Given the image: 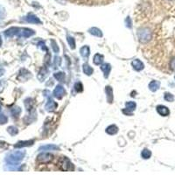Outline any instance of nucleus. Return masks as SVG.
Listing matches in <instances>:
<instances>
[{
    "label": "nucleus",
    "instance_id": "nucleus-21",
    "mask_svg": "<svg viewBox=\"0 0 175 175\" xmlns=\"http://www.w3.org/2000/svg\"><path fill=\"white\" fill-rule=\"evenodd\" d=\"M89 33L94 36H96V37H102V31L100 29H98L97 27H92L89 30Z\"/></svg>",
    "mask_w": 175,
    "mask_h": 175
},
{
    "label": "nucleus",
    "instance_id": "nucleus-20",
    "mask_svg": "<svg viewBox=\"0 0 175 175\" xmlns=\"http://www.w3.org/2000/svg\"><path fill=\"white\" fill-rule=\"evenodd\" d=\"M117 131H118V128H117L116 125H114V124H112V125H109L107 129H106V133L109 134V135H114V134H117Z\"/></svg>",
    "mask_w": 175,
    "mask_h": 175
},
{
    "label": "nucleus",
    "instance_id": "nucleus-5",
    "mask_svg": "<svg viewBox=\"0 0 175 175\" xmlns=\"http://www.w3.org/2000/svg\"><path fill=\"white\" fill-rule=\"evenodd\" d=\"M53 155L51 153H40V155L37 157V162H39L40 164H46V163H49L53 159Z\"/></svg>",
    "mask_w": 175,
    "mask_h": 175
},
{
    "label": "nucleus",
    "instance_id": "nucleus-9",
    "mask_svg": "<svg viewBox=\"0 0 175 175\" xmlns=\"http://www.w3.org/2000/svg\"><path fill=\"white\" fill-rule=\"evenodd\" d=\"M157 112L162 117H167L170 114L169 109L164 105H158L157 107Z\"/></svg>",
    "mask_w": 175,
    "mask_h": 175
},
{
    "label": "nucleus",
    "instance_id": "nucleus-31",
    "mask_svg": "<svg viewBox=\"0 0 175 175\" xmlns=\"http://www.w3.org/2000/svg\"><path fill=\"white\" fill-rule=\"evenodd\" d=\"M74 89H75L76 92H82V91L83 90V86H82V84L81 82H76L74 84Z\"/></svg>",
    "mask_w": 175,
    "mask_h": 175
},
{
    "label": "nucleus",
    "instance_id": "nucleus-36",
    "mask_svg": "<svg viewBox=\"0 0 175 175\" xmlns=\"http://www.w3.org/2000/svg\"><path fill=\"white\" fill-rule=\"evenodd\" d=\"M38 46H39V47H40L43 51L45 50L46 52H47V48H46V44L43 42V41H40V42H39V44H38Z\"/></svg>",
    "mask_w": 175,
    "mask_h": 175
},
{
    "label": "nucleus",
    "instance_id": "nucleus-28",
    "mask_svg": "<svg viewBox=\"0 0 175 175\" xmlns=\"http://www.w3.org/2000/svg\"><path fill=\"white\" fill-rule=\"evenodd\" d=\"M33 105H34V102H33V99L31 98H27L25 100V106L27 110H30L32 108H33Z\"/></svg>",
    "mask_w": 175,
    "mask_h": 175
},
{
    "label": "nucleus",
    "instance_id": "nucleus-39",
    "mask_svg": "<svg viewBox=\"0 0 175 175\" xmlns=\"http://www.w3.org/2000/svg\"><path fill=\"white\" fill-rule=\"evenodd\" d=\"M3 87H4V82H0V92L3 89Z\"/></svg>",
    "mask_w": 175,
    "mask_h": 175
},
{
    "label": "nucleus",
    "instance_id": "nucleus-10",
    "mask_svg": "<svg viewBox=\"0 0 175 175\" xmlns=\"http://www.w3.org/2000/svg\"><path fill=\"white\" fill-rule=\"evenodd\" d=\"M25 20L28 23H33V24H40L41 21L40 20V18L35 16L34 14H28L26 17H25Z\"/></svg>",
    "mask_w": 175,
    "mask_h": 175
},
{
    "label": "nucleus",
    "instance_id": "nucleus-37",
    "mask_svg": "<svg viewBox=\"0 0 175 175\" xmlns=\"http://www.w3.org/2000/svg\"><path fill=\"white\" fill-rule=\"evenodd\" d=\"M170 66H171V68H172L173 70H174L175 71V58H173V59L171 61Z\"/></svg>",
    "mask_w": 175,
    "mask_h": 175
},
{
    "label": "nucleus",
    "instance_id": "nucleus-23",
    "mask_svg": "<svg viewBox=\"0 0 175 175\" xmlns=\"http://www.w3.org/2000/svg\"><path fill=\"white\" fill-rule=\"evenodd\" d=\"M93 62H94V63L96 65H100L103 62V56L101 55V54H95V56H94Z\"/></svg>",
    "mask_w": 175,
    "mask_h": 175
},
{
    "label": "nucleus",
    "instance_id": "nucleus-17",
    "mask_svg": "<svg viewBox=\"0 0 175 175\" xmlns=\"http://www.w3.org/2000/svg\"><path fill=\"white\" fill-rule=\"evenodd\" d=\"M18 27H11V28L7 29L6 32H5V35L6 37H13V36H16L18 32Z\"/></svg>",
    "mask_w": 175,
    "mask_h": 175
},
{
    "label": "nucleus",
    "instance_id": "nucleus-2",
    "mask_svg": "<svg viewBox=\"0 0 175 175\" xmlns=\"http://www.w3.org/2000/svg\"><path fill=\"white\" fill-rule=\"evenodd\" d=\"M137 37L142 43H147L149 40L152 39V32L150 31V29L146 28H141L138 30L137 32Z\"/></svg>",
    "mask_w": 175,
    "mask_h": 175
},
{
    "label": "nucleus",
    "instance_id": "nucleus-27",
    "mask_svg": "<svg viewBox=\"0 0 175 175\" xmlns=\"http://www.w3.org/2000/svg\"><path fill=\"white\" fill-rule=\"evenodd\" d=\"M7 131H8V133L11 136L17 135L18 132L17 127H15V126H9V127L7 128Z\"/></svg>",
    "mask_w": 175,
    "mask_h": 175
},
{
    "label": "nucleus",
    "instance_id": "nucleus-1",
    "mask_svg": "<svg viewBox=\"0 0 175 175\" xmlns=\"http://www.w3.org/2000/svg\"><path fill=\"white\" fill-rule=\"evenodd\" d=\"M26 155L25 151H15L7 155L6 160L7 163H18L21 161Z\"/></svg>",
    "mask_w": 175,
    "mask_h": 175
},
{
    "label": "nucleus",
    "instance_id": "nucleus-13",
    "mask_svg": "<svg viewBox=\"0 0 175 175\" xmlns=\"http://www.w3.org/2000/svg\"><path fill=\"white\" fill-rule=\"evenodd\" d=\"M106 95H107V101L109 103L113 102V89L110 86H106Z\"/></svg>",
    "mask_w": 175,
    "mask_h": 175
},
{
    "label": "nucleus",
    "instance_id": "nucleus-12",
    "mask_svg": "<svg viewBox=\"0 0 175 175\" xmlns=\"http://www.w3.org/2000/svg\"><path fill=\"white\" fill-rule=\"evenodd\" d=\"M101 70L103 72L104 74V77L108 78L109 77V74L110 73V70H111V67L109 63H105V64H102L101 66Z\"/></svg>",
    "mask_w": 175,
    "mask_h": 175
},
{
    "label": "nucleus",
    "instance_id": "nucleus-25",
    "mask_svg": "<svg viewBox=\"0 0 175 175\" xmlns=\"http://www.w3.org/2000/svg\"><path fill=\"white\" fill-rule=\"evenodd\" d=\"M141 156H142V158H144V159H148V158H151V156H152V153H151V151H150V150H148V149H144V150L142 151Z\"/></svg>",
    "mask_w": 175,
    "mask_h": 175
},
{
    "label": "nucleus",
    "instance_id": "nucleus-15",
    "mask_svg": "<svg viewBox=\"0 0 175 175\" xmlns=\"http://www.w3.org/2000/svg\"><path fill=\"white\" fill-rule=\"evenodd\" d=\"M59 147L55 145H42L39 148V151H58Z\"/></svg>",
    "mask_w": 175,
    "mask_h": 175
},
{
    "label": "nucleus",
    "instance_id": "nucleus-26",
    "mask_svg": "<svg viewBox=\"0 0 175 175\" xmlns=\"http://www.w3.org/2000/svg\"><path fill=\"white\" fill-rule=\"evenodd\" d=\"M54 76L59 82H64V79H65V74L63 72H57L54 74Z\"/></svg>",
    "mask_w": 175,
    "mask_h": 175
},
{
    "label": "nucleus",
    "instance_id": "nucleus-19",
    "mask_svg": "<svg viewBox=\"0 0 175 175\" xmlns=\"http://www.w3.org/2000/svg\"><path fill=\"white\" fill-rule=\"evenodd\" d=\"M80 53H81V55L84 58H88L89 56V54H90V50H89V47L88 46H84L81 48L80 50Z\"/></svg>",
    "mask_w": 175,
    "mask_h": 175
},
{
    "label": "nucleus",
    "instance_id": "nucleus-40",
    "mask_svg": "<svg viewBox=\"0 0 175 175\" xmlns=\"http://www.w3.org/2000/svg\"><path fill=\"white\" fill-rule=\"evenodd\" d=\"M4 74H5V70H4V69H2V68H0V76H2Z\"/></svg>",
    "mask_w": 175,
    "mask_h": 175
},
{
    "label": "nucleus",
    "instance_id": "nucleus-24",
    "mask_svg": "<svg viewBox=\"0 0 175 175\" xmlns=\"http://www.w3.org/2000/svg\"><path fill=\"white\" fill-rule=\"evenodd\" d=\"M11 113L13 117H18V116L21 113V109L19 107H14L11 109Z\"/></svg>",
    "mask_w": 175,
    "mask_h": 175
},
{
    "label": "nucleus",
    "instance_id": "nucleus-11",
    "mask_svg": "<svg viewBox=\"0 0 175 175\" xmlns=\"http://www.w3.org/2000/svg\"><path fill=\"white\" fill-rule=\"evenodd\" d=\"M131 65H132V67L133 68L135 69L136 71H141L142 69H144V64H143V62L141 61H139V60H134L133 62H131Z\"/></svg>",
    "mask_w": 175,
    "mask_h": 175
},
{
    "label": "nucleus",
    "instance_id": "nucleus-22",
    "mask_svg": "<svg viewBox=\"0 0 175 175\" xmlns=\"http://www.w3.org/2000/svg\"><path fill=\"white\" fill-rule=\"evenodd\" d=\"M83 72L87 75H91L93 74V72H94V70H93V68H91L88 63H85V64H83Z\"/></svg>",
    "mask_w": 175,
    "mask_h": 175
},
{
    "label": "nucleus",
    "instance_id": "nucleus-4",
    "mask_svg": "<svg viewBox=\"0 0 175 175\" xmlns=\"http://www.w3.org/2000/svg\"><path fill=\"white\" fill-rule=\"evenodd\" d=\"M35 34L34 30L29 28H18V32L16 36L21 38H29Z\"/></svg>",
    "mask_w": 175,
    "mask_h": 175
},
{
    "label": "nucleus",
    "instance_id": "nucleus-8",
    "mask_svg": "<svg viewBox=\"0 0 175 175\" xmlns=\"http://www.w3.org/2000/svg\"><path fill=\"white\" fill-rule=\"evenodd\" d=\"M57 106H58V104H57V102H55L53 99L51 98H49L48 99V102H46V109L47 110V111H49V112H53V111H54L55 109H56Z\"/></svg>",
    "mask_w": 175,
    "mask_h": 175
},
{
    "label": "nucleus",
    "instance_id": "nucleus-16",
    "mask_svg": "<svg viewBox=\"0 0 175 175\" xmlns=\"http://www.w3.org/2000/svg\"><path fill=\"white\" fill-rule=\"evenodd\" d=\"M159 87H160V82L158 81H152L149 83V89H150V90L153 91V92L158 90Z\"/></svg>",
    "mask_w": 175,
    "mask_h": 175
},
{
    "label": "nucleus",
    "instance_id": "nucleus-3",
    "mask_svg": "<svg viewBox=\"0 0 175 175\" xmlns=\"http://www.w3.org/2000/svg\"><path fill=\"white\" fill-rule=\"evenodd\" d=\"M59 169L63 172L71 171L74 170V165L67 157H62L59 162Z\"/></svg>",
    "mask_w": 175,
    "mask_h": 175
},
{
    "label": "nucleus",
    "instance_id": "nucleus-7",
    "mask_svg": "<svg viewBox=\"0 0 175 175\" xmlns=\"http://www.w3.org/2000/svg\"><path fill=\"white\" fill-rule=\"evenodd\" d=\"M125 106H126V109H124L123 112L124 114H128V115H131L132 111L135 110L136 107H137V105L134 102H127L125 103Z\"/></svg>",
    "mask_w": 175,
    "mask_h": 175
},
{
    "label": "nucleus",
    "instance_id": "nucleus-42",
    "mask_svg": "<svg viewBox=\"0 0 175 175\" xmlns=\"http://www.w3.org/2000/svg\"><path fill=\"white\" fill-rule=\"evenodd\" d=\"M2 46V39H1V36H0V46Z\"/></svg>",
    "mask_w": 175,
    "mask_h": 175
},
{
    "label": "nucleus",
    "instance_id": "nucleus-32",
    "mask_svg": "<svg viewBox=\"0 0 175 175\" xmlns=\"http://www.w3.org/2000/svg\"><path fill=\"white\" fill-rule=\"evenodd\" d=\"M8 122V118L6 115L0 114V124H6Z\"/></svg>",
    "mask_w": 175,
    "mask_h": 175
},
{
    "label": "nucleus",
    "instance_id": "nucleus-35",
    "mask_svg": "<svg viewBox=\"0 0 175 175\" xmlns=\"http://www.w3.org/2000/svg\"><path fill=\"white\" fill-rule=\"evenodd\" d=\"M125 24H126L127 27H129V28L132 27V23H131V19H130V17H127V18L125 19Z\"/></svg>",
    "mask_w": 175,
    "mask_h": 175
},
{
    "label": "nucleus",
    "instance_id": "nucleus-18",
    "mask_svg": "<svg viewBox=\"0 0 175 175\" xmlns=\"http://www.w3.org/2000/svg\"><path fill=\"white\" fill-rule=\"evenodd\" d=\"M47 73H48V71H47V69L46 68H42L40 70V72H39V74H38V79L40 80V82H43L45 78L46 77V75H47Z\"/></svg>",
    "mask_w": 175,
    "mask_h": 175
},
{
    "label": "nucleus",
    "instance_id": "nucleus-33",
    "mask_svg": "<svg viewBox=\"0 0 175 175\" xmlns=\"http://www.w3.org/2000/svg\"><path fill=\"white\" fill-rule=\"evenodd\" d=\"M6 17V9L2 6H0V20L4 19Z\"/></svg>",
    "mask_w": 175,
    "mask_h": 175
},
{
    "label": "nucleus",
    "instance_id": "nucleus-38",
    "mask_svg": "<svg viewBox=\"0 0 175 175\" xmlns=\"http://www.w3.org/2000/svg\"><path fill=\"white\" fill-rule=\"evenodd\" d=\"M57 63H58V65H60V63H61V58H59V57H55V65H57Z\"/></svg>",
    "mask_w": 175,
    "mask_h": 175
},
{
    "label": "nucleus",
    "instance_id": "nucleus-43",
    "mask_svg": "<svg viewBox=\"0 0 175 175\" xmlns=\"http://www.w3.org/2000/svg\"><path fill=\"white\" fill-rule=\"evenodd\" d=\"M1 109H2V107H1V105H0V110H1Z\"/></svg>",
    "mask_w": 175,
    "mask_h": 175
},
{
    "label": "nucleus",
    "instance_id": "nucleus-30",
    "mask_svg": "<svg viewBox=\"0 0 175 175\" xmlns=\"http://www.w3.org/2000/svg\"><path fill=\"white\" fill-rule=\"evenodd\" d=\"M164 98L166 102H173L174 101V96H173V95H172L171 93H165Z\"/></svg>",
    "mask_w": 175,
    "mask_h": 175
},
{
    "label": "nucleus",
    "instance_id": "nucleus-29",
    "mask_svg": "<svg viewBox=\"0 0 175 175\" xmlns=\"http://www.w3.org/2000/svg\"><path fill=\"white\" fill-rule=\"evenodd\" d=\"M67 40H68V44L70 46V47H71L72 49H74V48H75V41H74V39L73 37L68 36V37H67Z\"/></svg>",
    "mask_w": 175,
    "mask_h": 175
},
{
    "label": "nucleus",
    "instance_id": "nucleus-41",
    "mask_svg": "<svg viewBox=\"0 0 175 175\" xmlns=\"http://www.w3.org/2000/svg\"><path fill=\"white\" fill-rule=\"evenodd\" d=\"M56 1H58L59 3H61L62 5H64V4H65V2H66L65 0H56Z\"/></svg>",
    "mask_w": 175,
    "mask_h": 175
},
{
    "label": "nucleus",
    "instance_id": "nucleus-6",
    "mask_svg": "<svg viewBox=\"0 0 175 175\" xmlns=\"http://www.w3.org/2000/svg\"><path fill=\"white\" fill-rule=\"evenodd\" d=\"M65 94H66V91L62 85H57L54 90V96L58 99H62V97L65 96Z\"/></svg>",
    "mask_w": 175,
    "mask_h": 175
},
{
    "label": "nucleus",
    "instance_id": "nucleus-14",
    "mask_svg": "<svg viewBox=\"0 0 175 175\" xmlns=\"http://www.w3.org/2000/svg\"><path fill=\"white\" fill-rule=\"evenodd\" d=\"M34 140H28V141H19L18 142L17 144L14 145L15 148H22V147L26 146H30V145H34Z\"/></svg>",
    "mask_w": 175,
    "mask_h": 175
},
{
    "label": "nucleus",
    "instance_id": "nucleus-34",
    "mask_svg": "<svg viewBox=\"0 0 175 175\" xmlns=\"http://www.w3.org/2000/svg\"><path fill=\"white\" fill-rule=\"evenodd\" d=\"M51 46H52V48H53V50H54V53H58V52H59V47H58V46H57L56 42H55L54 40H51Z\"/></svg>",
    "mask_w": 175,
    "mask_h": 175
}]
</instances>
